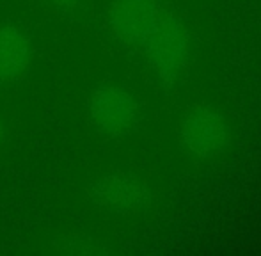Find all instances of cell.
Wrapping results in <instances>:
<instances>
[{
	"label": "cell",
	"mask_w": 261,
	"mask_h": 256,
	"mask_svg": "<svg viewBox=\"0 0 261 256\" xmlns=\"http://www.w3.org/2000/svg\"><path fill=\"white\" fill-rule=\"evenodd\" d=\"M151 68L164 82L174 84L189 63V41L185 29L174 16L162 14L156 29L144 43Z\"/></svg>",
	"instance_id": "6da1fadb"
},
{
	"label": "cell",
	"mask_w": 261,
	"mask_h": 256,
	"mask_svg": "<svg viewBox=\"0 0 261 256\" xmlns=\"http://www.w3.org/2000/svg\"><path fill=\"white\" fill-rule=\"evenodd\" d=\"M89 114L94 126L105 135H124L137 123V104L124 87L103 84L89 100Z\"/></svg>",
	"instance_id": "7a4b0ae2"
},
{
	"label": "cell",
	"mask_w": 261,
	"mask_h": 256,
	"mask_svg": "<svg viewBox=\"0 0 261 256\" xmlns=\"http://www.w3.org/2000/svg\"><path fill=\"white\" fill-rule=\"evenodd\" d=\"M160 18L156 0H114L109 14L114 36L132 46H144Z\"/></svg>",
	"instance_id": "3957f363"
},
{
	"label": "cell",
	"mask_w": 261,
	"mask_h": 256,
	"mask_svg": "<svg viewBox=\"0 0 261 256\" xmlns=\"http://www.w3.org/2000/svg\"><path fill=\"white\" fill-rule=\"evenodd\" d=\"M91 197L101 210L117 215H132L144 207L148 191L135 176L116 171L94 182Z\"/></svg>",
	"instance_id": "277c9868"
},
{
	"label": "cell",
	"mask_w": 261,
	"mask_h": 256,
	"mask_svg": "<svg viewBox=\"0 0 261 256\" xmlns=\"http://www.w3.org/2000/svg\"><path fill=\"white\" fill-rule=\"evenodd\" d=\"M181 141L194 155L213 157L227 142V126L217 112L210 109H194L183 118L179 128Z\"/></svg>",
	"instance_id": "5b68a950"
},
{
	"label": "cell",
	"mask_w": 261,
	"mask_h": 256,
	"mask_svg": "<svg viewBox=\"0 0 261 256\" xmlns=\"http://www.w3.org/2000/svg\"><path fill=\"white\" fill-rule=\"evenodd\" d=\"M32 64V43L14 23H0V82H20Z\"/></svg>",
	"instance_id": "8992f818"
},
{
	"label": "cell",
	"mask_w": 261,
	"mask_h": 256,
	"mask_svg": "<svg viewBox=\"0 0 261 256\" xmlns=\"http://www.w3.org/2000/svg\"><path fill=\"white\" fill-rule=\"evenodd\" d=\"M46 2H50L54 7H57L61 11H73L79 6L80 0H46Z\"/></svg>",
	"instance_id": "52a82bcc"
},
{
	"label": "cell",
	"mask_w": 261,
	"mask_h": 256,
	"mask_svg": "<svg viewBox=\"0 0 261 256\" xmlns=\"http://www.w3.org/2000/svg\"><path fill=\"white\" fill-rule=\"evenodd\" d=\"M4 139H6V132H4L2 119H0V144H2V142H4Z\"/></svg>",
	"instance_id": "ba28073f"
}]
</instances>
